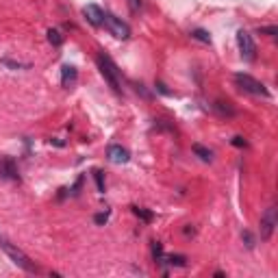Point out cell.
I'll list each match as a JSON object with an SVG mask.
<instances>
[{
	"mask_svg": "<svg viewBox=\"0 0 278 278\" xmlns=\"http://www.w3.org/2000/svg\"><path fill=\"white\" fill-rule=\"evenodd\" d=\"M48 42L52 44V46H61L63 44V35L57 31V28H50L48 31Z\"/></svg>",
	"mask_w": 278,
	"mask_h": 278,
	"instance_id": "obj_13",
	"label": "cell"
},
{
	"mask_svg": "<svg viewBox=\"0 0 278 278\" xmlns=\"http://www.w3.org/2000/svg\"><path fill=\"white\" fill-rule=\"evenodd\" d=\"M104 26H107V31L118 39H128L130 37V26L122 18L113 16V13H104Z\"/></svg>",
	"mask_w": 278,
	"mask_h": 278,
	"instance_id": "obj_4",
	"label": "cell"
},
{
	"mask_svg": "<svg viewBox=\"0 0 278 278\" xmlns=\"http://www.w3.org/2000/svg\"><path fill=\"white\" fill-rule=\"evenodd\" d=\"M128 2H130V9H133V11H137L141 7V0H128Z\"/></svg>",
	"mask_w": 278,
	"mask_h": 278,
	"instance_id": "obj_22",
	"label": "cell"
},
{
	"mask_svg": "<svg viewBox=\"0 0 278 278\" xmlns=\"http://www.w3.org/2000/svg\"><path fill=\"white\" fill-rule=\"evenodd\" d=\"M0 176H2V178L20 180V176H18V170H16V163H13V159H9V156H2V159H0Z\"/></svg>",
	"mask_w": 278,
	"mask_h": 278,
	"instance_id": "obj_9",
	"label": "cell"
},
{
	"mask_svg": "<svg viewBox=\"0 0 278 278\" xmlns=\"http://www.w3.org/2000/svg\"><path fill=\"white\" fill-rule=\"evenodd\" d=\"M191 150H194V154L200 156L204 163H211V161H213V152H211L209 148H204L202 144H194V146H191Z\"/></svg>",
	"mask_w": 278,
	"mask_h": 278,
	"instance_id": "obj_11",
	"label": "cell"
},
{
	"mask_svg": "<svg viewBox=\"0 0 278 278\" xmlns=\"http://www.w3.org/2000/svg\"><path fill=\"white\" fill-rule=\"evenodd\" d=\"M98 68H100V72H102V76L107 78V83L111 87H113L118 94L122 92V85H120V78H118V68H115V63L111 61L107 54H100L98 57Z\"/></svg>",
	"mask_w": 278,
	"mask_h": 278,
	"instance_id": "obj_3",
	"label": "cell"
},
{
	"mask_svg": "<svg viewBox=\"0 0 278 278\" xmlns=\"http://www.w3.org/2000/svg\"><path fill=\"white\" fill-rule=\"evenodd\" d=\"M107 159L111 161V163H115V165H124V163H128L130 154H128V150L122 148L120 144H111L107 148Z\"/></svg>",
	"mask_w": 278,
	"mask_h": 278,
	"instance_id": "obj_7",
	"label": "cell"
},
{
	"mask_svg": "<svg viewBox=\"0 0 278 278\" xmlns=\"http://www.w3.org/2000/svg\"><path fill=\"white\" fill-rule=\"evenodd\" d=\"M232 146H237V148H246V139L244 137H232Z\"/></svg>",
	"mask_w": 278,
	"mask_h": 278,
	"instance_id": "obj_20",
	"label": "cell"
},
{
	"mask_svg": "<svg viewBox=\"0 0 278 278\" xmlns=\"http://www.w3.org/2000/svg\"><path fill=\"white\" fill-rule=\"evenodd\" d=\"M152 254L154 259H163V248H161L159 241H152Z\"/></svg>",
	"mask_w": 278,
	"mask_h": 278,
	"instance_id": "obj_18",
	"label": "cell"
},
{
	"mask_svg": "<svg viewBox=\"0 0 278 278\" xmlns=\"http://www.w3.org/2000/svg\"><path fill=\"white\" fill-rule=\"evenodd\" d=\"M133 213L139 217V220H144V222H152V213L150 211H146V209H139V206H133Z\"/></svg>",
	"mask_w": 278,
	"mask_h": 278,
	"instance_id": "obj_14",
	"label": "cell"
},
{
	"mask_svg": "<svg viewBox=\"0 0 278 278\" xmlns=\"http://www.w3.org/2000/svg\"><path fill=\"white\" fill-rule=\"evenodd\" d=\"M83 16L87 18V22L94 24V26H102L104 24V11L98 4H87V7L83 9Z\"/></svg>",
	"mask_w": 278,
	"mask_h": 278,
	"instance_id": "obj_8",
	"label": "cell"
},
{
	"mask_svg": "<svg viewBox=\"0 0 278 278\" xmlns=\"http://www.w3.org/2000/svg\"><path fill=\"white\" fill-rule=\"evenodd\" d=\"M94 220H96V224H104V222L109 220V211H107V213H98Z\"/></svg>",
	"mask_w": 278,
	"mask_h": 278,
	"instance_id": "obj_19",
	"label": "cell"
},
{
	"mask_svg": "<svg viewBox=\"0 0 278 278\" xmlns=\"http://www.w3.org/2000/svg\"><path fill=\"white\" fill-rule=\"evenodd\" d=\"M235 83L239 85L244 92L252 94V96H263V98H267L270 96V92H267V87L261 83V80L252 78L250 74H235Z\"/></svg>",
	"mask_w": 278,
	"mask_h": 278,
	"instance_id": "obj_2",
	"label": "cell"
},
{
	"mask_svg": "<svg viewBox=\"0 0 278 278\" xmlns=\"http://www.w3.org/2000/svg\"><path fill=\"white\" fill-rule=\"evenodd\" d=\"M191 37L198 39V42H202V44H211V35L206 33L204 28H194V31H191Z\"/></svg>",
	"mask_w": 278,
	"mask_h": 278,
	"instance_id": "obj_12",
	"label": "cell"
},
{
	"mask_svg": "<svg viewBox=\"0 0 278 278\" xmlns=\"http://www.w3.org/2000/svg\"><path fill=\"white\" fill-rule=\"evenodd\" d=\"M0 248H2V250L7 252L9 259L16 263L18 267H22V270H26V272H37V267H35L33 263H31V259H28V256L24 254V252L20 250V248H16L13 244H9V241L4 239V237H0Z\"/></svg>",
	"mask_w": 278,
	"mask_h": 278,
	"instance_id": "obj_1",
	"label": "cell"
},
{
	"mask_svg": "<svg viewBox=\"0 0 278 278\" xmlns=\"http://www.w3.org/2000/svg\"><path fill=\"white\" fill-rule=\"evenodd\" d=\"M165 261L170 263V265H178V267H183L185 263H187V259L183 254H172V256H165Z\"/></svg>",
	"mask_w": 278,
	"mask_h": 278,
	"instance_id": "obj_15",
	"label": "cell"
},
{
	"mask_svg": "<svg viewBox=\"0 0 278 278\" xmlns=\"http://www.w3.org/2000/svg\"><path fill=\"white\" fill-rule=\"evenodd\" d=\"M76 78H78V70L74 65H63L61 68V85L65 89H72L76 85Z\"/></svg>",
	"mask_w": 278,
	"mask_h": 278,
	"instance_id": "obj_10",
	"label": "cell"
},
{
	"mask_svg": "<svg viewBox=\"0 0 278 278\" xmlns=\"http://www.w3.org/2000/svg\"><path fill=\"white\" fill-rule=\"evenodd\" d=\"M94 178H96V185H98V191H100V194H104V178H102V172L96 170V172H94Z\"/></svg>",
	"mask_w": 278,
	"mask_h": 278,
	"instance_id": "obj_17",
	"label": "cell"
},
{
	"mask_svg": "<svg viewBox=\"0 0 278 278\" xmlns=\"http://www.w3.org/2000/svg\"><path fill=\"white\" fill-rule=\"evenodd\" d=\"M259 33H265V35H276V26H267V28H259Z\"/></svg>",
	"mask_w": 278,
	"mask_h": 278,
	"instance_id": "obj_21",
	"label": "cell"
},
{
	"mask_svg": "<svg viewBox=\"0 0 278 278\" xmlns=\"http://www.w3.org/2000/svg\"><path fill=\"white\" fill-rule=\"evenodd\" d=\"M241 239H244V244H246L248 250H252V248H254V237H252L250 230H244V232H241Z\"/></svg>",
	"mask_w": 278,
	"mask_h": 278,
	"instance_id": "obj_16",
	"label": "cell"
},
{
	"mask_svg": "<svg viewBox=\"0 0 278 278\" xmlns=\"http://www.w3.org/2000/svg\"><path fill=\"white\" fill-rule=\"evenodd\" d=\"M276 206H267L265 213L261 215V241H267L272 237V232L276 228Z\"/></svg>",
	"mask_w": 278,
	"mask_h": 278,
	"instance_id": "obj_6",
	"label": "cell"
},
{
	"mask_svg": "<svg viewBox=\"0 0 278 278\" xmlns=\"http://www.w3.org/2000/svg\"><path fill=\"white\" fill-rule=\"evenodd\" d=\"M237 46H239V52H241V59L246 61H254L256 57V46H254V39L248 31H239L237 33Z\"/></svg>",
	"mask_w": 278,
	"mask_h": 278,
	"instance_id": "obj_5",
	"label": "cell"
}]
</instances>
